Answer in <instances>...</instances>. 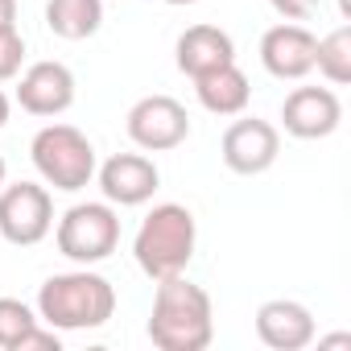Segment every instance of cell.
Here are the masks:
<instances>
[{
  "mask_svg": "<svg viewBox=\"0 0 351 351\" xmlns=\"http://www.w3.org/2000/svg\"><path fill=\"white\" fill-rule=\"evenodd\" d=\"M215 335L211 298L203 285L178 277L157 281L153 314H149V339L161 351H203Z\"/></svg>",
  "mask_w": 351,
  "mask_h": 351,
  "instance_id": "1",
  "label": "cell"
},
{
  "mask_svg": "<svg viewBox=\"0 0 351 351\" xmlns=\"http://www.w3.org/2000/svg\"><path fill=\"white\" fill-rule=\"evenodd\" d=\"M116 314V289L87 265L75 273H54L38 289V318L54 330H95Z\"/></svg>",
  "mask_w": 351,
  "mask_h": 351,
  "instance_id": "2",
  "label": "cell"
},
{
  "mask_svg": "<svg viewBox=\"0 0 351 351\" xmlns=\"http://www.w3.org/2000/svg\"><path fill=\"white\" fill-rule=\"evenodd\" d=\"M195 240H199L195 215L182 203H161L141 219L136 240H132V256H136L145 277L165 281V277L186 273V265L195 256Z\"/></svg>",
  "mask_w": 351,
  "mask_h": 351,
  "instance_id": "3",
  "label": "cell"
},
{
  "mask_svg": "<svg viewBox=\"0 0 351 351\" xmlns=\"http://www.w3.org/2000/svg\"><path fill=\"white\" fill-rule=\"evenodd\" d=\"M29 157H34V169L42 173V182L62 195H75L95 178V145L75 124H46L34 136Z\"/></svg>",
  "mask_w": 351,
  "mask_h": 351,
  "instance_id": "4",
  "label": "cell"
},
{
  "mask_svg": "<svg viewBox=\"0 0 351 351\" xmlns=\"http://www.w3.org/2000/svg\"><path fill=\"white\" fill-rule=\"evenodd\" d=\"M120 244V215L112 203H75L58 219V252L75 265H99Z\"/></svg>",
  "mask_w": 351,
  "mask_h": 351,
  "instance_id": "5",
  "label": "cell"
},
{
  "mask_svg": "<svg viewBox=\"0 0 351 351\" xmlns=\"http://www.w3.org/2000/svg\"><path fill=\"white\" fill-rule=\"evenodd\" d=\"M54 228V199L38 182H13L0 191V236L17 248H34Z\"/></svg>",
  "mask_w": 351,
  "mask_h": 351,
  "instance_id": "6",
  "label": "cell"
},
{
  "mask_svg": "<svg viewBox=\"0 0 351 351\" xmlns=\"http://www.w3.org/2000/svg\"><path fill=\"white\" fill-rule=\"evenodd\" d=\"M124 128H128L132 145H141L149 153H165V149H178L191 136V116L173 95H145L128 108Z\"/></svg>",
  "mask_w": 351,
  "mask_h": 351,
  "instance_id": "7",
  "label": "cell"
},
{
  "mask_svg": "<svg viewBox=\"0 0 351 351\" xmlns=\"http://www.w3.org/2000/svg\"><path fill=\"white\" fill-rule=\"evenodd\" d=\"M281 153V132L269 124V120H256V116H244L236 120L228 132H223V165L240 178H256L265 173Z\"/></svg>",
  "mask_w": 351,
  "mask_h": 351,
  "instance_id": "8",
  "label": "cell"
},
{
  "mask_svg": "<svg viewBox=\"0 0 351 351\" xmlns=\"http://www.w3.org/2000/svg\"><path fill=\"white\" fill-rule=\"evenodd\" d=\"M281 124L298 141H322L343 124V104L330 87H293L281 104Z\"/></svg>",
  "mask_w": 351,
  "mask_h": 351,
  "instance_id": "9",
  "label": "cell"
},
{
  "mask_svg": "<svg viewBox=\"0 0 351 351\" xmlns=\"http://www.w3.org/2000/svg\"><path fill=\"white\" fill-rule=\"evenodd\" d=\"M95 173H99V191H104V199L112 207H141L161 186L157 165L149 157H141V153H116Z\"/></svg>",
  "mask_w": 351,
  "mask_h": 351,
  "instance_id": "10",
  "label": "cell"
},
{
  "mask_svg": "<svg viewBox=\"0 0 351 351\" xmlns=\"http://www.w3.org/2000/svg\"><path fill=\"white\" fill-rule=\"evenodd\" d=\"M314 46H318V38L306 25L285 21V25H273L261 38V62H265V71L273 79L298 83V79H306L314 71Z\"/></svg>",
  "mask_w": 351,
  "mask_h": 351,
  "instance_id": "11",
  "label": "cell"
},
{
  "mask_svg": "<svg viewBox=\"0 0 351 351\" xmlns=\"http://www.w3.org/2000/svg\"><path fill=\"white\" fill-rule=\"evenodd\" d=\"M17 104L29 116H62L75 104V75L66 62H34L17 83Z\"/></svg>",
  "mask_w": 351,
  "mask_h": 351,
  "instance_id": "12",
  "label": "cell"
},
{
  "mask_svg": "<svg viewBox=\"0 0 351 351\" xmlns=\"http://www.w3.org/2000/svg\"><path fill=\"white\" fill-rule=\"evenodd\" d=\"M256 335L273 351H302L314 343V314L302 302L273 298L256 310Z\"/></svg>",
  "mask_w": 351,
  "mask_h": 351,
  "instance_id": "13",
  "label": "cell"
},
{
  "mask_svg": "<svg viewBox=\"0 0 351 351\" xmlns=\"http://www.w3.org/2000/svg\"><path fill=\"white\" fill-rule=\"evenodd\" d=\"M173 54H178V71L191 75V79H203V75L236 62V46H232V38L219 25H191L178 38Z\"/></svg>",
  "mask_w": 351,
  "mask_h": 351,
  "instance_id": "14",
  "label": "cell"
},
{
  "mask_svg": "<svg viewBox=\"0 0 351 351\" xmlns=\"http://www.w3.org/2000/svg\"><path fill=\"white\" fill-rule=\"evenodd\" d=\"M195 95H199V104H203L207 112H215V116H240V112L248 108V99H252V87H248V75H244L236 62H228V66H219V71L195 79Z\"/></svg>",
  "mask_w": 351,
  "mask_h": 351,
  "instance_id": "15",
  "label": "cell"
},
{
  "mask_svg": "<svg viewBox=\"0 0 351 351\" xmlns=\"http://www.w3.org/2000/svg\"><path fill=\"white\" fill-rule=\"evenodd\" d=\"M46 25L62 42H83V38L99 34V25H104V0H50Z\"/></svg>",
  "mask_w": 351,
  "mask_h": 351,
  "instance_id": "16",
  "label": "cell"
},
{
  "mask_svg": "<svg viewBox=\"0 0 351 351\" xmlns=\"http://www.w3.org/2000/svg\"><path fill=\"white\" fill-rule=\"evenodd\" d=\"M314 66H318V75H322L326 83H335V87L351 83V29H347V25H339L335 34H326V38L314 46Z\"/></svg>",
  "mask_w": 351,
  "mask_h": 351,
  "instance_id": "17",
  "label": "cell"
},
{
  "mask_svg": "<svg viewBox=\"0 0 351 351\" xmlns=\"http://www.w3.org/2000/svg\"><path fill=\"white\" fill-rule=\"evenodd\" d=\"M38 322H42V318H38L25 302L0 298V347H5V351H17V343H21Z\"/></svg>",
  "mask_w": 351,
  "mask_h": 351,
  "instance_id": "18",
  "label": "cell"
},
{
  "mask_svg": "<svg viewBox=\"0 0 351 351\" xmlns=\"http://www.w3.org/2000/svg\"><path fill=\"white\" fill-rule=\"evenodd\" d=\"M21 62H25V38L17 34V25H0V83L17 79Z\"/></svg>",
  "mask_w": 351,
  "mask_h": 351,
  "instance_id": "19",
  "label": "cell"
},
{
  "mask_svg": "<svg viewBox=\"0 0 351 351\" xmlns=\"http://www.w3.org/2000/svg\"><path fill=\"white\" fill-rule=\"evenodd\" d=\"M269 5L285 21H306V17H314V9L322 5V0H269Z\"/></svg>",
  "mask_w": 351,
  "mask_h": 351,
  "instance_id": "20",
  "label": "cell"
},
{
  "mask_svg": "<svg viewBox=\"0 0 351 351\" xmlns=\"http://www.w3.org/2000/svg\"><path fill=\"white\" fill-rule=\"evenodd\" d=\"M17 21V0H0V25H13Z\"/></svg>",
  "mask_w": 351,
  "mask_h": 351,
  "instance_id": "21",
  "label": "cell"
},
{
  "mask_svg": "<svg viewBox=\"0 0 351 351\" xmlns=\"http://www.w3.org/2000/svg\"><path fill=\"white\" fill-rule=\"evenodd\" d=\"M322 347H351V339L347 335H330V339H322Z\"/></svg>",
  "mask_w": 351,
  "mask_h": 351,
  "instance_id": "22",
  "label": "cell"
},
{
  "mask_svg": "<svg viewBox=\"0 0 351 351\" xmlns=\"http://www.w3.org/2000/svg\"><path fill=\"white\" fill-rule=\"evenodd\" d=\"M5 124H9V95L0 91V128H5Z\"/></svg>",
  "mask_w": 351,
  "mask_h": 351,
  "instance_id": "23",
  "label": "cell"
},
{
  "mask_svg": "<svg viewBox=\"0 0 351 351\" xmlns=\"http://www.w3.org/2000/svg\"><path fill=\"white\" fill-rule=\"evenodd\" d=\"M339 9H343V17H351V0H339Z\"/></svg>",
  "mask_w": 351,
  "mask_h": 351,
  "instance_id": "24",
  "label": "cell"
},
{
  "mask_svg": "<svg viewBox=\"0 0 351 351\" xmlns=\"http://www.w3.org/2000/svg\"><path fill=\"white\" fill-rule=\"evenodd\" d=\"M165 5H195V0H165Z\"/></svg>",
  "mask_w": 351,
  "mask_h": 351,
  "instance_id": "25",
  "label": "cell"
},
{
  "mask_svg": "<svg viewBox=\"0 0 351 351\" xmlns=\"http://www.w3.org/2000/svg\"><path fill=\"white\" fill-rule=\"evenodd\" d=\"M0 186H5V157H0Z\"/></svg>",
  "mask_w": 351,
  "mask_h": 351,
  "instance_id": "26",
  "label": "cell"
}]
</instances>
